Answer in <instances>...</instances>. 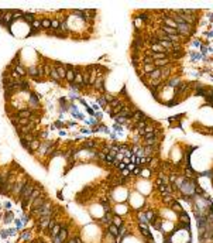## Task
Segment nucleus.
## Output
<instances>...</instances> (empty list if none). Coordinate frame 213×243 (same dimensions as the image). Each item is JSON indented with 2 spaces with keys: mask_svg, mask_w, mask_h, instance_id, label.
<instances>
[{
  "mask_svg": "<svg viewBox=\"0 0 213 243\" xmlns=\"http://www.w3.org/2000/svg\"><path fill=\"white\" fill-rule=\"evenodd\" d=\"M150 51H151V52H167L160 44H153V45H150Z\"/></svg>",
  "mask_w": 213,
  "mask_h": 243,
  "instance_id": "nucleus-28",
  "label": "nucleus"
},
{
  "mask_svg": "<svg viewBox=\"0 0 213 243\" xmlns=\"http://www.w3.org/2000/svg\"><path fill=\"white\" fill-rule=\"evenodd\" d=\"M59 232H61V225H59V223H55V225H54V227L49 230V233H51V238H54V236H58Z\"/></svg>",
  "mask_w": 213,
  "mask_h": 243,
  "instance_id": "nucleus-30",
  "label": "nucleus"
},
{
  "mask_svg": "<svg viewBox=\"0 0 213 243\" xmlns=\"http://www.w3.org/2000/svg\"><path fill=\"white\" fill-rule=\"evenodd\" d=\"M34 188H35V187H34V182H31V181L26 184V187L23 188L21 194H20V196H18V198H21V202L23 201H27V202H28V198H30L31 192L34 191Z\"/></svg>",
  "mask_w": 213,
  "mask_h": 243,
  "instance_id": "nucleus-1",
  "label": "nucleus"
},
{
  "mask_svg": "<svg viewBox=\"0 0 213 243\" xmlns=\"http://www.w3.org/2000/svg\"><path fill=\"white\" fill-rule=\"evenodd\" d=\"M30 236H31V232H28V230H26L24 233H21V236H20V239L21 240H27V239H30Z\"/></svg>",
  "mask_w": 213,
  "mask_h": 243,
  "instance_id": "nucleus-41",
  "label": "nucleus"
},
{
  "mask_svg": "<svg viewBox=\"0 0 213 243\" xmlns=\"http://www.w3.org/2000/svg\"><path fill=\"white\" fill-rule=\"evenodd\" d=\"M82 81H83V86H89V82H91V66H86L85 71L82 72Z\"/></svg>",
  "mask_w": 213,
  "mask_h": 243,
  "instance_id": "nucleus-7",
  "label": "nucleus"
},
{
  "mask_svg": "<svg viewBox=\"0 0 213 243\" xmlns=\"http://www.w3.org/2000/svg\"><path fill=\"white\" fill-rule=\"evenodd\" d=\"M141 170H143V167H136V168H134V171H133V174H131V175H140Z\"/></svg>",
  "mask_w": 213,
  "mask_h": 243,
  "instance_id": "nucleus-46",
  "label": "nucleus"
},
{
  "mask_svg": "<svg viewBox=\"0 0 213 243\" xmlns=\"http://www.w3.org/2000/svg\"><path fill=\"white\" fill-rule=\"evenodd\" d=\"M66 236H68V230H66V226H65V225H61V232H59L58 238L61 239L62 242H65V240H66Z\"/></svg>",
  "mask_w": 213,
  "mask_h": 243,
  "instance_id": "nucleus-25",
  "label": "nucleus"
},
{
  "mask_svg": "<svg viewBox=\"0 0 213 243\" xmlns=\"http://www.w3.org/2000/svg\"><path fill=\"white\" fill-rule=\"evenodd\" d=\"M147 78H148L150 81H153V79H161V69L160 68H155L151 74L147 75ZM161 81H162V79H161Z\"/></svg>",
  "mask_w": 213,
  "mask_h": 243,
  "instance_id": "nucleus-16",
  "label": "nucleus"
},
{
  "mask_svg": "<svg viewBox=\"0 0 213 243\" xmlns=\"http://www.w3.org/2000/svg\"><path fill=\"white\" fill-rule=\"evenodd\" d=\"M27 181H28V178H24L23 181H17L14 185H13V189H11V192L16 195V196H20V194H21V191H23V188L26 187V184H27Z\"/></svg>",
  "mask_w": 213,
  "mask_h": 243,
  "instance_id": "nucleus-3",
  "label": "nucleus"
},
{
  "mask_svg": "<svg viewBox=\"0 0 213 243\" xmlns=\"http://www.w3.org/2000/svg\"><path fill=\"white\" fill-rule=\"evenodd\" d=\"M113 213L112 212H105V216L102 218V222H105V223H107V225H110L112 223V221H113Z\"/></svg>",
  "mask_w": 213,
  "mask_h": 243,
  "instance_id": "nucleus-27",
  "label": "nucleus"
},
{
  "mask_svg": "<svg viewBox=\"0 0 213 243\" xmlns=\"http://www.w3.org/2000/svg\"><path fill=\"white\" fill-rule=\"evenodd\" d=\"M107 233H109L112 238L117 239V238H119V227L114 226L113 223H110V225H109V227H107Z\"/></svg>",
  "mask_w": 213,
  "mask_h": 243,
  "instance_id": "nucleus-14",
  "label": "nucleus"
},
{
  "mask_svg": "<svg viewBox=\"0 0 213 243\" xmlns=\"http://www.w3.org/2000/svg\"><path fill=\"white\" fill-rule=\"evenodd\" d=\"M103 97H105V100H106L107 105H110V103L116 99V96H114V95H112V93H105V95H103Z\"/></svg>",
  "mask_w": 213,
  "mask_h": 243,
  "instance_id": "nucleus-37",
  "label": "nucleus"
},
{
  "mask_svg": "<svg viewBox=\"0 0 213 243\" xmlns=\"http://www.w3.org/2000/svg\"><path fill=\"white\" fill-rule=\"evenodd\" d=\"M162 184H164L162 178H157V179H155V185H157V187H158V185H162Z\"/></svg>",
  "mask_w": 213,
  "mask_h": 243,
  "instance_id": "nucleus-49",
  "label": "nucleus"
},
{
  "mask_svg": "<svg viewBox=\"0 0 213 243\" xmlns=\"http://www.w3.org/2000/svg\"><path fill=\"white\" fill-rule=\"evenodd\" d=\"M13 221V213H11L10 211H7V213H6V218H4V222L6 223H9V222Z\"/></svg>",
  "mask_w": 213,
  "mask_h": 243,
  "instance_id": "nucleus-40",
  "label": "nucleus"
},
{
  "mask_svg": "<svg viewBox=\"0 0 213 243\" xmlns=\"http://www.w3.org/2000/svg\"><path fill=\"white\" fill-rule=\"evenodd\" d=\"M35 18H37V17L34 16L32 13H27V11H26V13H23V20H24L26 23H28L30 26H31V23L34 21Z\"/></svg>",
  "mask_w": 213,
  "mask_h": 243,
  "instance_id": "nucleus-19",
  "label": "nucleus"
},
{
  "mask_svg": "<svg viewBox=\"0 0 213 243\" xmlns=\"http://www.w3.org/2000/svg\"><path fill=\"white\" fill-rule=\"evenodd\" d=\"M97 103H99L100 106H106V105H107V103H106V100H105V97H103V96L97 97Z\"/></svg>",
  "mask_w": 213,
  "mask_h": 243,
  "instance_id": "nucleus-43",
  "label": "nucleus"
},
{
  "mask_svg": "<svg viewBox=\"0 0 213 243\" xmlns=\"http://www.w3.org/2000/svg\"><path fill=\"white\" fill-rule=\"evenodd\" d=\"M139 223H148L147 219H145V215H144V212H139Z\"/></svg>",
  "mask_w": 213,
  "mask_h": 243,
  "instance_id": "nucleus-38",
  "label": "nucleus"
},
{
  "mask_svg": "<svg viewBox=\"0 0 213 243\" xmlns=\"http://www.w3.org/2000/svg\"><path fill=\"white\" fill-rule=\"evenodd\" d=\"M181 117H182V114H176V116L170 117V119H168V122H171V123H172V122H175V120H181Z\"/></svg>",
  "mask_w": 213,
  "mask_h": 243,
  "instance_id": "nucleus-44",
  "label": "nucleus"
},
{
  "mask_svg": "<svg viewBox=\"0 0 213 243\" xmlns=\"http://www.w3.org/2000/svg\"><path fill=\"white\" fill-rule=\"evenodd\" d=\"M112 223L114 225V226H117V227H120L123 225V221H122V218L117 215V213H114V216H113V221H112Z\"/></svg>",
  "mask_w": 213,
  "mask_h": 243,
  "instance_id": "nucleus-32",
  "label": "nucleus"
},
{
  "mask_svg": "<svg viewBox=\"0 0 213 243\" xmlns=\"http://www.w3.org/2000/svg\"><path fill=\"white\" fill-rule=\"evenodd\" d=\"M54 66H55V69H57V72H58L61 81H64L65 76H66V69H65V66L62 64H57V65H54Z\"/></svg>",
  "mask_w": 213,
  "mask_h": 243,
  "instance_id": "nucleus-11",
  "label": "nucleus"
},
{
  "mask_svg": "<svg viewBox=\"0 0 213 243\" xmlns=\"http://www.w3.org/2000/svg\"><path fill=\"white\" fill-rule=\"evenodd\" d=\"M75 239H76V243H83L82 242V239H79V238H75Z\"/></svg>",
  "mask_w": 213,
  "mask_h": 243,
  "instance_id": "nucleus-51",
  "label": "nucleus"
},
{
  "mask_svg": "<svg viewBox=\"0 0 213 243\" xmlns=\"http://www.w3.org/2000/svg\"><path fill=\"white\" fill-rule=\"evenodd\" d=\"M52 243H62V240H61L58 236H54V238H52Z\"/></svg>",
  "mask_w": 213,
  "mask_h": 243,
  "instance_id": "nucleus-48",
  "label": "nucleus"
},
{
  "mask_svg": "<svg viewBox=\"0 0 213 243\" xmlns=\"http://www.w3.org/2000/svg\"><path fill=\"white\" fill-rule=\"evenodd\" d=\"M172 61L170 58H164V60H158V61H154V66L155 68H164L167 65H170Z\"/></svg>",
  "mask_w": 213,
  "mask_h": 243,
  "instance_id": "nucleus-15",
  "label": "nucleus"
},
{
  "mask_svg": "<svg viewBox=\"0 0 213 243\" xmlns=\"http://www.w3.org/2000/svg\"><path fill=\"white\" fill-rule=\"evenodd\" d=\"M139 229L141 230V233H143V235L148 239V240H153V235H151V232H150V229L147 227V225H145V223H139Z\"/></svg>",
  "mask_w": 213,
  "mask_h": 243,
  "instance_id": "nucleus-9",
  "label": "nucleus"
},
{
  "mask_svg": "<svg viewBox=\"0 0 213 243\" xmlns=\"http://www.w3.org/2000/svg\"><path fill=\"white\" fill-rule=\"evenodd\" d=\"M148 243H154V240H150V242Z\"/></svg>",
  "mask_w": 213,
  "mask_h": 243,
  "instance_id": "nucleus-52",
  "label": "nucleus"
},
{
  "mask_svg": "<svg viewBox=\"0 0 213 243\" xmlns=\"http://www.w3.org/2000/svg\"><path fill=\"white\" fill-rule=\"evenodd\" d=\"M82 147H83V148H95L96 141L95 140H86L82 143Z\"/></svg>",
  "mask_w": 213,
  "mask_h": 243,
  "instance_id": "nucleus-31",
  "label": "nucleus"
},
{
  "mask_svg": "<svg viewBox=\"0 0 213 243\" xmlns=\"http://www.w3.org/2000/svg\"><path fill=\"white\" fill-rule=\"evenodd\" d=\"M175 201V198H174V195L172 194H164L162 195V202L165 204V205H170L171 206V204Z\"/></svg>",
  "mask_w": 213,
  "mask_h": 243,
  "instance_id": "nucleus-21",
  "label": "nucleus"
},
{
  "mask_svg": "<svg viewBox=\"0 0 213 243\" xmlns=\"http://www.w3.org/2000/svg\"><path fill=\"white\" fill-rule=\"evenodd\" d=\"M40 144H41V141L38 140V139H34L32 141H30L28 143V147H27V151L28 153H35L38 150V147H40Z\"/></svg>",
  "mask_w": 213,
  "mask_h": 243,
  "instance_id": "nucleus-8",
  "label": "nucleus"
},
{
  "mask_svg": "<svg viewBox=\"0 0 213 243\" xmlns=\"http://www.w3.org/2000/svg\"><path fill=\"white\" fill-rule=\"evenodd\" d=\"M171 209H172V211H175V212H178V213H179V212H182V206L179 205V204H178V202H176V201H174V202H172V204H171Z\"/></svg>",
  "mask_w": 213,
  "mask_h": 243,
  "instance_id": "nucleus-35",
  "label": "nucleus"
},
{
  "mask_svg": "<svg viewBox=\"0 0 213 243\" xmlns=\"http://www.w3.org/2000/svg\"><path fill=\"white\" fill-rule=\"evenodd\" d=\"M51 30H52V31H57V30H59V20H58V17H55V18H51Z\"/></svg>",
  "mask_w": 213,
  "mask_h": 243,
  "instance_id": "nucleus-33",
  "label": "nucleus"
},
{
  "mask_svg": "<svg viewBox=\"0 0 213 243\" xmlns=\"http://www.w3.org/2000/svg\"><path fill=\"white\" fill-rule=\"evenodd\" d=\"M27 76L32 78L34 81H41V79L38 78V69H37V66H35V65H31V66H28V68H27Z\"/></svg>",
  "mask_w": 213,
  "mask_h": 243,
  "instance_id": "nucleus-6",
  "label": "nucleus"
},
{
  "mask_svg": "<svg viewBox=\"0 0 213 243\" xmlns=\"http://www.w3.org/2000/svg\"><path fill=\"white\" fill-rule=\"evenodd\" d=\"M168 86H172V88H175L178 86L179 83H181V76H175V78H172V79H168Z\"/></svg>",
  "mask_w": 213,
  "mask_h": 243,
  "instance_id": "nucleus-24",
  "label": "nucleus"
},
{
  "mask_svg": "<svg viewBox=\"0 0 213 243\" xmlns=\"http://www.w3.org/2000/svg\"><path fill=\"white\" fill-rule=\"evenodd\" d=\"M150 57L153 58V61H158V60H164V58H168L167 52H151V55H150Z\"/></svg>",
  "mask_w": 213,
  "mask_h": 243,
  "instance_id": "nucleus-20",
  "label": "nucleus"
},
{
  "mask_svg": "<svg viewBox=\"0 0 213 243\" xmlns=\"http://www.w3.org/2000/svg\"><path fill=\"white\" fill-rule=\"evenodd\" d=\"M176 177H178V175H175V174H171L170 181H171V182H172V184H175V181H176Z\"/></svg>",
  "mask_w": 213,
  "mask_h": 243,
  "instance_id": "nucleus-47",
  "label": "nucleus"
},
{
  "mask_svg": "<svg viewBox=\"0 0 213 243\" xmlns=\"http://www.w3.org/2000/svg\"><path fill=\"white\" fill-rule=\"evenodd\" d=\"M45 201H47L45 199V196H44V195H40L37 199H34L31 204H30V209L34 211V209H37V208H40V206H43L44 204H45Z\"/></svg>",
  "mask_w": 213,
  "mask_h": 243,
  "instance_id": "nucleus-5",
  "label": "nucleus"
},
{
  "mask_svg": "<svg viewBox=\"0 0 213 243\" xmlns=\"http://www.w3.org/2000/svg\"><path fill=\"white\" fill-rule=\"evenodd\" d=\"M126 165H127V164H126V162H124V161H120V162H119V164H117L119 171H122V170H124V168H126Z\"/></svg>",
  "mask_w": 213,
  "mask_h": 243,
  "instance_id": "nucleus-45",
  "label": "nucleus"
},
{
  "mask_svg": "<svg viewBox=\"0 0 213 243\" xmlns=\"http://www.w3.org/2000/svg\"><path fill=\"white\" fill-rule=\"evenodd\" d=\"M49 78H51V81L52 82H57V83H61V78H59L58 72L55 69V66H51V71H49Z\"/></svg>",
  "mask_w": 213,
  "mask_h": 243,
  "instance_id": "nucleus-12",
  "label": "nucleus"
},
{
  "mask_svg": "<svg viewBox=\"0 0 213 243\" xmlns=\"http://www.w3.org/2000/svg\"><path fill=\"white\" fill-rule=\"evenodd\" d=\"M68 243H76V239H71V240H68Z\"/></svg>",
  "mask_w": 213,
  "mask_h": 243,
  "instance_id": "nucleus-50",
  "label": "nucleus"
},
{
  "mask_svg": "<svg viewBox=\"0 0 213 243\" xmlns=\"http://www.w3.org/2000/svg\"><path fill=\"white\" fill-rule=\"evenodd\" d=\"M74 68V66H72ZM74 79H75V72L74 69H68L66 71V76H65V81L68 83H74Z\"/></svg>",
  "mask_w": 213,
  "mask_h": 243,
  "instance_id": "nucleus-22",
  "label": "nucleus"
},
{
  "mask_svg": "<svg viewBox=\"0 0 213 243\" xmlns=\"http://www.w3.org/2000/svg\"><path fill=\"white\" fill-rule=\"evenodd\" d=\"M31 28H32V31H35V32L43 31V28H41V18H35L31 23Z\"/></svg>",
  "mask_w": 213,
  "mask_h": 243,
  "instance_id": "nucleus-17",
  "label": "nucleus"
},
{
  "mask_svg": "<svg viewBox=\"0 0 213 243\" xmlns=\"http://www.w3.org/2000/svg\"><path fill=\"white\" fill-rule=\"evenodd\" d=\"M144 215H145V219H147V222H148V223H151V222H153V221H154V219H155V218H157L154 212H153V211H150V209H147V211H144Z\"/></svg>",
  "mask_w": 213,
  "mask_h": 243,
  "instance_id": "nucleus-26",
  "label": "nucleus"
},
{
  "mask_svg": "<svg viewBox=\"0 0 213 243\" xmlns=\"http://www.w3.org/2000/svg\"><path fill=\"white\" fill-rule=\"evenodd\" d=\"M147 41L150 43V45H153V44H158V43H160V38L155 35V32H151V34L148 35V38H147Z\"/></svg>",
  "mask_w": 213,
  "mask_h": 243,
  "instance_id": "nucleus-29",
  "label": "nucleus"
},
{
  "mask_svg": "<svg viewBox=\"0 0 213 243\" xmlns=\"http://www.w3.org/2000/svg\"><path fill=\"white\" fill-rule=\"evenodd\" d=\"M158 139L154 137V139H147V140H144V146H151V147H158Z\"/></svg>",
  "mask_w": 213,
  "mask_h": 243,
  "instance_id": "nucleus-23",
  "label": "nucleus"
},
{
  "mask_svg": "<svg viewBox=\"0 0 213 243\" xmlns=\"http://www.w3.org/2000/svg\"><path fill=\"white\" fill-rule=\"evenodd\" d=\"M136 167H137L136 164H133V162H128L127 165H126V170H127V171H134V168H136Z\"/></svg>",
  "mask_w": 213,
  "mask_h": 243,
  "instance_id": "nucleus-42",
  "label": "nucleus"
},
{
  "mask_svg": "<svg viewBox=\"0 0 213 243\" xmlns=\"http://www.w3.org/2000/svg\"><path fill=\"white\" fill-rule=\"evenodd\" d=\"M150 174H151V170H145V168H143V170H141V173H140V175H141L143 178H148Z\"/></svg>",
  "mask_w": 213,
  "mask_h": 243,
  "instance_id": "nucleus-39",
  "label": "nucleus"
},
{
  "mask_svg": "<svg viewBox=\"0 0 213 243\" xmlns=\"http://www.w3.org/2000/svg\"><path fill=\"white\" fill-rule=\"evenodd\" d=\"M16 114L18 116V119H30L32 112L31 110H28V109H20V110H17Z\"/></svg>",
  "mask_w": 213,
  "mask_h": 243,
  "instance_id": "nucleus-10",
  "label": "nucleus"
},
{
  "mask_svg": "<svg viewBox=\"0 0 213 243\" xmlns=\"http://www.w3.org/2000/svg\"><path fill=\"white\" fill-rule=\"evenodd\" d=\"M28 110L31 112H38L40 110V100H38V96H35L34 93L30 95V99H28V106H27Z\"/></svg>",
  "mask_w": 213,
  "mask_h": 243,
  "instance_id": "nucleus-2",
  "label": "nucleus"
},
{
  "mask_svg": "<svg viewBox=\"0 0 213 243\" xmlns=\"http://www.w3.org/2000/svg\"><path fill=\"white\" fill-rule=\"evenodd\" d=\"M38 69V78L41 79V78H45V69H44V64H40L37 66Z\"/></svg>",
  "mask_w": 213,
  "mask_h": 243,
  "instance_id": "nucleus-36",
  "label": "nucleus"
},
{
  "mask_svg": "<svg viewBox=\"0 0 213 243\" xmlns=\"http://www.w3.org/2000/svg\"><path fill=\"white\" fill-rule=\"evenodd\" d=\"M103 82H105V75L97 76V78H96V81H95V83L92 85V88H93V89H96V91H99L100 93H102V92H103V93H106V92H105V86H103Z\"/></svg>",
  "mask_w": 213,
  "mask_h": 243,
  "instance_id": "nucleus-4",
  "label": "nucleus"
},
{
  "mask_svg": "<svg viewBox=\"0 0 213 243\" xmlns=\"http://www.w3.org/2000/svg\"><path fill=\"white\" fill-rule=\"evenodd\" d=\"M14 72H16L18 76H21V78H26L27 76V68H24L21 64H18L14 66Z\"/></svg>",
  "mask_w": 213,
  "mask_h": 243,
  "instance_id": "nucleus-13",
  "label": "nucleus"
},
{
  "mask_svg": "<svg viewBox=\"0 0 213 243\" xmlns=\"http://www.w3.org/2000/svg\"><path fill=\"white\" fill-rule=\"evenodd\" d=\"M179 221L182 222V223H189V216H188L186 212H179Z\"/></svg>",
  "mask_w": 213,
  "mask_h": 243,
  "instance_id": "nucleus-34",
  "label": "nucleus"
},
{
  "mask_svg": "<svg viewBox=\"0 0 213 243\" xmlns=\"http://www.w3.org/2000/svg\"><path fill=\"white\" fill-rule=\"evenodd\" d=\"M41 28L48 31V30H51V18H48V17H44L41 18Z\"/></svg>",
  "mask_w": 213,
  "mask_h": 243,
  "instance_id": "nucleus-18",
  "label": "nucleus"
}]
</instances>
